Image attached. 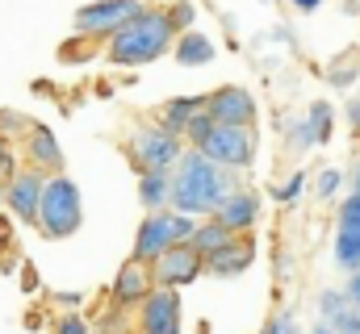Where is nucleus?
<instances>
[{
  "label": "nucleus",
  "mask_w": 360,
  "mask_h": 334,
  "mask_svg": "<svg viewBox=\"0 0 360 334\" xmlns=\"http://www.w3.org/2000/svg\"><path fill=\"white\" fill-rule=\"evenodd\" d=\"M231 192H235L231 167L214 163L197 147L180 155V171L172 175V205H176V213H193V218L197 213H218Z\"/></svg>",
  "instance_id": "1"
},
{
  "label": "nucleus",
  "mask_w": 360,
  "mask_h": 334,
  "mask_svg": "<svg viewBox=\"0 0 360 334\" xmlns=\"http://www.w3.org/2000/svg\"><path fill=\"white\" fill-rule=\"evenodd\" d=\"M172 38H176V21L168 8H143L134 21H126L113 38H109V63L117 67H143V63H155L160 55L172 51Z\"/></svg>",
  "instance_id": "2"
},
{
  "label": "nucleus",
  "mask_w": 360,
  "mask_h": 334,
  "mask_svg": "<svg viewBox=\"0 0 360 334\" xmlns=\"http://www.w3.org/2000/svg\"><path fill=\"white\" fill-rule=\"evenodd\" d=\"M84 222V205H80V188L68 180V175H51L46 180V192H42V213H38V226L46 239H68L76 234Z\"/></svg>",
  "instance_id": "3"
},
{
  "label": "nucleus",
  "mask_w": 360,
  "mask_h": 334,
  "mask_svg": "<svg viewBox=\"0 0 360 334\" xmlns=\"http://www.w3.org/2000/svg\"><path fill=\"white\" fill-rule=\"evenodd\" d=\"M147 8V0H92L76 13V29L84 38H113L126 21H134Z\"/></svg>",
  "instance_id": "4"
},
{
  "label": "nucleus",
  "mask_w": 360,
  "mask_h": 334,
  "mask_svg": "<svg viewBox=\"0 0 360 334\" xmlns=\"http://www.w3.org/2000/svg\"><path fill=\"white\" fill-rule=\"evenodd\" d=\"M130 159L139 163V171H168L180 159V134L168 126H147L130 138Z\"/></svg>",
  "instance_id": "5"
},
{
  "label": "nucleus",
  "mask_w": 360,
  "mask_h": 334,
  "mask_svg": "<svg viewBox=\"0 0 360 334\" xmlns=\"http://www.w3.org/2000/svg\"><path fill=\"white\" fill-rule=\"evenodd\" d=\"M197 151H205L214 163L239 171V167H248L256 159V134H252V126H214V134Z\"/></svg>",
  "instance_id": "6"
},
{
  "label": "nucleus",
  "mask_w": 360,
  "mask_h": 334,
  "mask_svg": "<svg viewBox=\"0 0 360 334\" xmlns=\"http://www.w3.org/2000/svg\"><path fill=\"white\" fill-rule=\"evenodd\" d=\"M151 272H155V284L160 288H180V284H188V280H197L205 272V255L193 247V243H176L172 250H164L151 263Z\"/></svg>",
  "instance_id": "7"
},
{
  "label": "nucleus",
  "mask_w": 360,
  "mask_h": 334,
  "mask_svg": "<svg viewBox=\"0 0 360 334\" xmlns=\"http://www.w3.org/2000/svg\"><path fill=\"white\" fill-rule=\"evenodd\" d=\"M42 192H46V171L42 167H25L8 180V205L21 222H34L38 226V213H42Z\"/></svg>",
  "instance_id": "8"
},
{
  "label": "nucleus",
  "mask_w": 360,
  "mask_h": 334,
  "mask_svg": "<svg viewBox=\"0 0 360 334\" xmlns=\"http://www.w3.org/2000/svg\"><path fill=\"white\" fill-rule=\"evenodd\" d=\"M205 109L218 126H252L256 121V96L248 88H218L205 96Z\"/></svg>",
  "instance_id": "9"
},
{
  "label": "nucleus",
  "mask_w": 360,
  "mask_h": 334,
  "mask_svg": "<svg viewBox=\"0 0 360 334\" xmlns=\"http://www.w3.org/2000/svg\"><path fill=\"white\" fill-rule=\"evenodd\" d=\"M176 213H151L143 226H139V239H134V259L143 263H155L164 250H172L180 243L176 239V226H172Z\"/></svg>",
  "instance_id": "10"
},
{
  "label": "nucleus",
  "mask_w": 360,
  "mask_h": 334,
  "mask_svg": "<svg viewBox=\"0 0 360 334\" xmlns=\"http://www.w3.org/2000/svg\"><path fill=\"white\" fill-rule=\"evenodd\" d=\"M143 334H180V297L176 288H151L143 301Z\"/></svg>",
  "instance_id": "11"
},
{
  "label": "nucleus",
  "mask_w": 360,
  "mask_h": 334,
  "mask_svg": "<svg viewBox=\"0 0 360 334\" xmlns=\"http://www.w3.org/2000/svg\"><path fill=\"white\" fill-rule=\"evenodd\" d=\"M155 288V272L143 263V259H130L117 276H113V305L130 309V305H143Z\"/></svg>",
  "instance_id": "12"
},
{
  "label": "nucleus",
  "mask_w": 360,
  "mask_h": 334,
  "mask_svg": "<svg viewBox=\"0 0 360 334\" xmlns=\"http://www.w3.org/2000/svg\"><path fill=\"white\" fill-rule=\"evenodd\" d=\"M335 263L340 267H360V192L344 201L340 209V234H335Z\"/></svg>",
  "instance_id": "13"
},
{
  "label": "nucleus",
  "mask_w": 360,
  "mask_h": 334,
  "mask_svg": "<svg viewBox=\"0 0 360 334\" xmlns=\"http://www.w3.org/2000/svg\"><path fill=\"white\" fill-rule=\"evenodd\" d=\"M252 239H231L222 250H214V255H205V272L210 276H239V272H248L252 267Z\"/></svg>",
  "instance_id": "14"
},
{
  "label": "nucleus",
  "mask_w": 360,
  "mask_h": 334,
  "mask_svg": "<svg viewBox=\"0 0 360 334\" xmlns=\"http://www.w3.org/2000/svg\"><path fill=\"white\" fill-rule=\"evenodd\" d=\"M256 213H260V201H256V192H231V196H226V205H222L214 218L239 234V230H248V226L256 222Z\"/></svg>",
  "instance_id": "15"
},
{
  "label": "nucleus",
  "mask_w": 360,
  "mask_h": 334,
  "mask_svg": "<svg viewBox=\"0 0 360 334\" xmlns=\"http://www.w3.org/2000/svg\"><path fill=\"white\" fill-rule=\"evenodd\" d=\"M25 138H30V159H34V167H42V171H59L63 167V151H59V142H55V134L46 126H34Z\"/></svg>",
  "instance_id": "16"
},
{
  "label": "nucleus",
  "mask_w": 360,
  "mask_h": 334,
  "mask_svg": "<svg viewBox=\"0 0 360 334\" xmlns=\"http://www.w3.org/2000/svg\"><path fill=\"white\" fill-rule=\"evenodd\" d=\"M214 42L205 38V34H197V29H184L176 42V63L180 67H205V63H214Z\"/></svg>",
  "instance_id": "17"
},
{
  "label": "nucleus",
  "mask_w": 360,
  "mask_h": 334,
  "mask_svg": "<svg viewBox=\"0 0 360 334\" xmlns=\"http://www.w3.org/2000/svg\"><path fill=\"white\" fill-rule=\"evenodd\" d=\"M139 196H143V205H147V209L172 205V171H143Z\"/></svg>",
  "instance_id": "18"
},
{
  "label": "nucleus",
  "mask_w": 360,
  "mask_h": 334,
  "mask_svg": "<svg viewBox=\"0 0 360 334\" xmlns=\"http://www.w3.org/2000/svg\"><path fill=\"white\" fill-rule=\"evenodd\" d=\"M201 109H205V96H180V100H172V105L164 109V126H168V130H176V134H184V130H188V121H193Z\"/></svg>",
  "instance_id": "19"
},
{
  "label": "nucleus",
  "mask_w": 360,
  "mask_h": 334,
  "mask_svg": "<svg viewBox=\"0 0 360 334\" xmlns=\"http://www.w3.org/2000/svg\"><path fill=\"white\" fill-rule=\"evenodd\" d=\"M231 239H235V230H231V226H222V222L214 218V222L197 226V234H193V247L201 250V255H214V250H222V247H226Z\"/></svg>",
  "instance_id": "20"
},
{
  "label": "nucleus",
  "mask_w": 360,
  "mask_h": 334,
  "mask_svg": "<svg viewBox=\"0 0 360 334\" xmlns=\"http://www.w3.org/2000/svg\"><path fill=\"white\" fill-rule=\"evenodd\" d=\"M306 121H310V130H314L319 142L331 138V105H327V100H314V109L306 113Z\"/></svg>",
  "instance_id": "21"
},
{
  "label": "nucleus",
  "mask_w": 360,
  "mask_h": 334,
  "mask_svg": "<svg viewBox=\"0 0 360 334\" xmlns=\"http://www.w3.org/2000/svg\"><path fill=\"white\" fill-rule=\"evenodd\" d=\"M214 126H218V121L210 117V109H201V113L188 121V130H184V134H188V142H193V147H205V138L214 134Z\"/></svg>",
  "instance_id": "22"
},
{
  "label": "nucleus",
  "mask_w": 360,
  "mask_h": 334,
  "mask_svg": "<svg viewBox=\"0 0 360 334\" xmlns=\"http://www.w3.org/2000/svg\"><path fill=\"white\" fill-rule=\"evenodd\" d=\"M34 126L21 117V113H13V109H0V138H17V134H30Z\"/></svg>",
  "instance_id": "23"
},
{
  "label": "nucleus",
  "mask_w": 360,
  "mask_h": 334,
  "mask_svg": "<svg viewBox=\"0 0 360 334\" xmlns=\"http://www.w3.org/2000/svg\"><path fill=\"white\" fill-rule=\"evenodd\" d=\"M331 326H335V334H360V309L348 301V305L331 318Z\"/></svg>",
  "instance_id": "24"
},
{
  "label": "nucleus",
  "mask_w": 360,
  "mask_h": 334,
  "mask_svg": "<svg viewBox=\"0 0 360 334\" xmlns=\"http://www.w3.org/2000/svg\"><path fill=\"white\" fill-rule=\"evenodd\" d=\"M344 184V171H335V167H327L323 175H319V184H314V192L319 196H335V188Z\"/></svg>",
  "instance_id": "25"
},
{
  "label": "nucleus",
  "mask_w": 360,
  "mask_h": 334,
  "mask_svg": "<svg viewBox=\"0 0 360 334\" xmlns=\"http://www.w3.org/2000/svg\"><path fill=\"white\" fill-rule=\"evenodd\" d=\"M344 305H348V297H344V293H323V297H319V309H323V318H327V322H331Z\"/></svg>",
  "instance_id": "26"
},
{
  "label": "nucleus",
  "mask_w": 360,
  "mask_h": 334,
  "mask_svg": "<svg viewBox=\"0 0 360 334\" xmlns=\"http://www.w3.org/2000/svg\"><path fill=\"white\" fill-rule=\"evenodd\" d=\"M289 142H293V151H306V147H314L319 138H314L310 121H297V126H293V138H289Z\"/></svg>",
  "instance_id": "27"
},
{
  "label": "nucleus",
  "mask_w": 360,
  "mask_h": 334,
  "mask_svg": "<svg viewBox=\"0 0 360 334\" xmlns=\"http://www.w3.org/2000/svg\"><path fill=\"white\" fill-rule=\"evenodd\" d=\"M302 188H306V175L297 171V175H293V180L285 184V188H276L272 196H276V201H297V196H302Z\"/></svg>",
  "instance_id": "28"
},
{
  "label": "nucleus",
  "mask_w": 360,
  "mask_h": 334,
  "mask_svg": "<svg viewBox=\"0 0 360 334\" xmlns=\"http://www.w3.org/2000/svg\"><path fill=\"white\" fill-rule=\"evenodd\" d=\"M13 167H17L13 147H8V138H0V175H8V180H13Z\"/></svg>",
  "instance_id": "29"
},
{
  "label": "nucleus",
  "mask_w": 360,
  "mask_h": 334,
  "mask_svg": "<svg viewBox=\"0 0 360 334\" xmlns=\"http://www.w3.org/2000/svg\"><path fill=\"white\" fill-rule=\"evenodd\" d=\"M55 334H89V326H84V322H80L76 314H68V318H63V322L55 326Z\"/></svg>",
  "instance_id": "30"
},
{
  "label": "nucleus",
  "mask_w": 360,
  "mask_h": 334,
  "mask_svg": "<svg viewBox=\"0 0 360 334\" xmlns=\"http://www.w3.org/2000/svg\"><path fill=\"white\" fill-rule=\"evenodd\" d=\"M172 21H176V29L180 25H184V29L193 25V4H188V0H180L176 8H172Z\"/></svg>",
  "instance_id": "31"
},
{
  "label": "nucleus",
  "mask_w": 360,
  "mask_h": 334,
  "mask_svg": "<svg viewBox=\"0 0 360 334\" xmlns=\"http://www.w3.org/2000/svg\"><path fill=\"white\" fill-rule=\"evenodd\" d=\"M348 301H352V305L360 309V267L352 272V276H348Z\"/></svg>",
  "instance_id": "32"
},
{
  "label": "nucleus",
  "mask_w": 360,
  "mask_h": 334,
  "mask_svg": "<svg viewBox=\"0 0 360 334\" xmlns=\"http://www.w3.org/2000/svg\"><path fill=\"white\" fill-rule=\"evenodd\" d=\"M80 301H84V293H59V305H68V309L80 305Z\"/></svg>",
  "instance_id": "33"
},
{
  "label": "nucleus",
  "mask_w": 360,
  "mask_h": 334,
  "mask_svg": "<svg viewBox=\"0 0 360 334\" xmlns=\"http://www.w3.org/2000/svg\"><path fill=\"white\" fill-rule=\"evenodd\" d=\"M348 121L360 130V96H356V100H348Z\"/></svg>",
  "instance_id": "34"
},
{
  "label": "nucleus",
  "mask_w": 360,
  "mask_h": 334,
  "mask_svg": "<svg viewBox=\"0 0 360 334\" xmlns=\"http://www.w3.org/2000/svg\"><path fill=\"white\" fill-rule=\"evenodd\" d=\"M319 4H323V0H293V8H297V13H314Z\"/></svg>",
  "instance_id": "35"
},
{
  "label": "nucleus",
  "mask_w": 360,
  "mask_h": 334,
  "mask_svg": "<svg viewBox=\"0 0 360 334\" xmlns=\"http://www.w3.org/2000/svg\"><path fill=\"white\" fill-rule=\"evenodd\" d=\"M281 334H297L293 330V318H281Z\"/></svg>",
  "instance_id": "36"
},
{
  "label": "nucleus",
  "mask_w": 360,
  "mask_h": 334,
  "mask_svg": "<svg viewBox=\"0 0 360 334\" xmlns=\"http://www.w3.org/2000/svg\"><path fill=\"white\" fill-rule=\"evenodd\" d=\"M314 334H335V326H331V322H323V326H314Z\"/></svg>",
  "instance_id": "37"
},
{
  "label": "nucleus",
  "mask_w": 360,
  "mask_h": 334,
  "mask_svg": "<svg viewBox=\"0 0 360 334\" xmlns=\"http://www.w3.org/2000/svg\"><path fill=\"white\" fill-rule=\"evenodd\" d=\"M269 334H281V322H272V326H269Z\"/></svg>",
  "instance_id": "38"
},
{
  "label": "nucleus",
  "mask_w": 360,
  "mask_h": 334,
  "mask_svg": "<svg viewBox=\"0 0 360 334\" xmlns=\"http://www.w3.org/2000/svg\"><path fill=\"white\" fill-rule=\"evenodd\" d=\"M356 192H360V167H356Z\"/></svg>",
  "instance_id": "39"
}]
</instances>
